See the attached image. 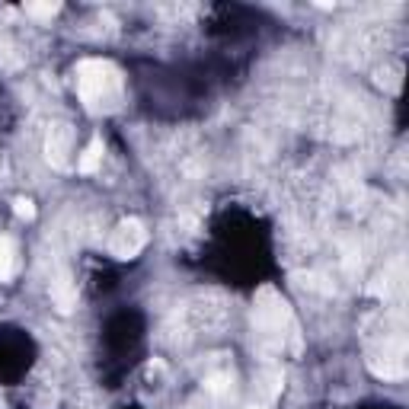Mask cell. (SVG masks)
<instances>
[{"label": "cell", "mask_w": 409, "mask_h": 409, "mask_svg": "<svg viewBox=\"0 0 409 409\" xmlns=\"http://www.w3.org/2000/svg\"><path fill=\"white\" fill-rule=\"evenodd\" d=\"M77 90L87 109L102 112V109H115L121 100V77L109 61H83L77 67Z\"/></svg>", "instance_id": "1"}, {"label": "cell", "mask_w": 409, "mask_h": 409, "mask_svg": "<svg viewBox=\"0 0 409 409\" xmlns=\"http://www.w3.org/2000/svg\"><path fill=\"white\" fill-rule=\"evenodd\" d=\"M144 243H148V230H144L141 221H121L119 227H115L112 240H109V249H112V256H119V259H131V256H138L144 249Z\"/></svg>", "instance_id": "2"}, {"label": "cell", "mask_w": 409, "mask_h": 409, "mask_svg": "<svg viewBox=\"0 0 409 409\" xmlns=\"http://www.w3.org/2000/svg\"><path fill=\"white\" fill-rule=\"evenodd\" d=\"M100 163H102V141H100V138H93L90 148L83 150V157L77 160V170H81V173H96Z\"/></svg>", "instance_id": "3"}, {"label": "cell", "mask_w": 409, "mask_h": 409, "mask_svg": "<svg viewBox=\"0 0 409 409\" xmlns=\"http://www.w3.org/2000/svg\"><path fill=\"white\" fill-rule=\"evenodd\" d=\"M54 304H58L61 310H71L74 307V301H77V291H74V285H67V282H58L54 285Z\"/></svg>", "instance_id": "4"}, {"label": "cell", "mask_w": 409, "mask_h": 409, "mask_svg": "<svg viewBox=\"0 0 409 409\" xmlns=\"http://www.w3.org/2000/svg\"><path fill=\"white\" fill-rule=\"evenodd\" d=\"M13 243L7 240V237H0V278H10V272H13Z\"/></svg>", "instance_id": "5"}, {"label": "cell", "mask_w": 409, "mask_h": 409, "mask_svg": "<svg viewBox=\"0 0 409 409\" xmlns=\"http://www.w3.org/2000/svg\"><path fill=\"white\" fill-rule=\"evenodd\" d=\"M54 10H58L54 4H29L26 13H32V16H52Z\"/></svg>", "instance_id": "6"}, {"label": "cell", "mask_w": 409, "mask_h": 409, "mask_svg": "<svg viewBox=\"0 0 409 409\" xmlns=\"http://www.w3.org/2000/svg\"><path fill=\"white\" fill-rule=\"evenodd\" d=\"M16 215H20V218H32V215H35L32 201H29V198H20V201H16Z\"/></svg>", "instance_id": "7"}]
</instances>
